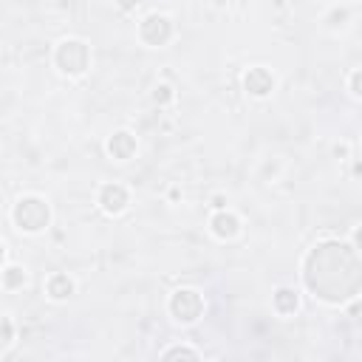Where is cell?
I'll return each mask as SVG.
<instances>
[{
	"label": "cell",
	"instance_id": "6da1fadb",
	"mask_svg": "<svg viewBox=\"0 0 362 362\" xmlns=\"http://www.w3.org/2000/svg\"><path fill=\"white\" fill-rule=\"evenodd\" d=\"M12 221L20 232H29L37 235L51 224V209L40 196H23L14 207H12Z\"/></svg>",
	"mask_w": 362,
	"mask_h": 362
},
{
	"label": "cell",
	"instance_id": "7a4b0ae2",
	"mask_svg": "<svg viewBox=\"0 0 362 362\" xmlns=\"http://www.w3.org/2000/svg\"><path fill=\"white\" fill-rule=\"evenodd\" d=\"M54 62H57V68H60L62 74L79 77V74L88 71V66H91V49L85 46L82 40L68 37V40H62L60 46H57V51H54Z\"/></svg>",
	"mask_w": 362,
	"mask_h": 362
},
{
	"label": "cell",
	"instance_id": "3957f363",
	"mask_svg": "<svg viewBox=\"0 0 362 362\" xmlns=\"http://www.w3.org/2000/svg\"><path fill=\"white\" fill-rule=\"evenodd\" d=\"M167 306H170L173 320L190 326V323H196L198 317L204 314V297L196 289H179V292H173V297H170Z\"/></svg>",
	"mask_w": 362,
	"mask_h": 362
},
{
	"label": "cell",
	"instance_id": "277c9868",
	"mask_svg": "<svg viewBox=\"0 0 362 362\" xmlns=\"http://www.w3.org/2000/svg\"><path fill=\"white\" fill-rule=\"evenodd\" d=\"M139 37L147 46H164V42L173 37V23L164 14H147L139 26Z\"/></svg>",
	"mask_w": 362,
	"mask_h": 362
},
{
	"label": "cell",
	"instance_id": "5b68a950",
	"mask_svg": "<svg viewBox=\"0 0 362 362\" xmlns=\"http://www.w3.org/2000/svg\"><path fill=\"white\" fill-rule=\"evenodd\" d=\"M131 204V193H127V187L114 181V184H105L99 190V207L108 212V216H119V212Z\"/></svg>",
	"mask_w": 362,
	"mask_h": 362
},
{
	"label": "cell",
	"instance_id": "8992f818",
	"mask_svg": "<svg viewBox=\"0 0 362 362\" xmlns=\"http://www.w3.org/2000/svg\"><path fill=\"white\" fill-rule=\"evenodd\" d=\"M244 88H246L249 96H258V99L269 96L274 91V74L269 68H263V66H255V68H249L244 74Z\"/></svg>",
	"mask_w": 362,
	"mask_h": 362
},
{
	"label": "cell",
	"instance_id": "52a82bcc",
	"mask_svg": "<svg viewBox=\"0 0 362 362\" xmlns=\"http://www.w3.org/2000/svg\"><path fill=\"white\" fill-rule=\"evenodd\" d=\"M209 229H212V235H216V238L232 241L241 232V218L235 216V212H229V209H218L216 216H212V221H209Z\"/></svg>",
	"mask_w": 362,
	"mask_h": 362
},
{
	"label": "cell",
	"instance_id": "ba28073f",
	"mask_svg": "<svg viewBox=\"0 0 362 362\" xmlns=\"http://www.w3.org/2000/svg\"><path fill=\"white\" fill-rule=\"evenodd\" d=\"M108 156L111 159H119V161H127L133 153H136V136L131 131H116L111 139H108Z\"/></svg>",
	"mask_w": 362,
	"mask_h": 362
},
{
	"label": "cell",
	"instance_id": "9c48e42d",
	"mask_svg": "<svg viewBox=\"0 0 362 362\" xmlns=\"http://www.w3.org/2000/svg\"><path fill=\"white\" fill-rule=\"evenodd\" d=\"M74 289H77V283L66 272H57V274H51V278L46 281V294L51 297V300H57V303L68 300V297L74 294Z\"/></svg>",
	"mask_w": 362,
	"mask_h": 362
},
{
	"label": "cell",
	"instance_id": "30bf717a",
	"mask_svg": "<svg viewBox=\"0 0 362 362\" xmlns=\"http://www.w3.org/2000/svg\"><path fill=\"white\" fill-rule=\"evenodd\" d=\"M272 303H274V311L289 317V314L297 311V306H300V297H297L294 289H278V292H274V300Z\"/></svg>",
	"mask_w": 362,
	"mask_h": 362
},
{
	"label": "cell",
	"instance_id": "8fae6325",
	"mask_svg": "<svg viewBox=\"0 0 362 362\" xmlns=\"http://www.w3.org/2000/svg\"><path fill=\"white\" fill-rule=\"evenodd\" d=\"M26 283V272L20 269V266H12L9 261L3 263V289L6 292H14V289H20Z\"/></svg>",
	"mask_w": 362,
	"mask_h": 362
},
{
	"label": "cell",
	"instance_id": "7c38bea8",
	"mask_svg": "<svg viewBox=\"0 0 362 362\" xmlns=\"http://www.w3.org/2000/svg\"><path fill=\"white\" fill-rule=\"evenodd\" d=\"M161 357H164V359H176V357H187V359H198L201 354H198V351H193V348H181V346H179V348H167V351L161 354Z\"/></svg>",
	"mask_w": 362,
	"mask_h": 362
},
{
	"label": "cell",
	"instance_id": "4fadbf2b",
	"mask_svg": "<svg viewBox=\"0 0 362 362\" xmlns=\"http://www.w3.org/2000/svg\"><path fill=\"white\" fill-rule=\"evenodd\" d=\"M173 88L170 85H156V91H153V99L159 102V105H167V102H173Z\"/></svg>",
	"mask_w": 362,
	"mask_h": 362
},
{
	"label": "cell",
	"instance_id": "5bb4252c",
	"mask_svg": "<svg viewBox=\"0 0 362 362\" xmlns=\"http://www.w3.org/2000/svg\"><path fill=\"white\" fill-rule=\"evenodd\" d=\"M348 88L354 91V96H362V68H357V71L348 77Z\"/></svg>",
	"mask_w": 362,
	"mask_h": 362
},
{
	"label": "cell",
	"instance_id": "9a60e30c",
	"mask_svg": "<svg viewBox=\"0 0 362 362\" xmlns=\"http://www.w3.org/2000/svg\"><path fill=\"white\" fill-rule=\"evenodd\" d=\"M12 337H14V331H12V320H9V317H3V351H6V348L14 343Z\"/></svg>",
	"mask_w": 362,
	"mask_h": 362
},
{
	"label": "cell",
	"instance_id": "2e32d148",
	"mask_svg": "<svg viewBox=\"0 0 362 362\" xmlns=\"http://www.w3.org/2000/svg\"><path fill=\"white\" fill-rule=\"evenodd\" d=\"M354 246H357V252L362 255V227H359V229L354 232Z\"/></svg>",
	"mask_w": 362,
	"mask_h": 362
},
{
	"label": "cell",
	"instance_id": "e0dca14e",
	"mask_svg": "<svg viewBox=\"0 0 362 362\" xmlns=\"http://www.w3.org/2000/svg\"><path fill=\"white\" fill-rule=\"evenodd\" d=\"M224 204H227L224 196H216V198H212V207H216V209H224Z\"/></svg>",
	"mask_w": 362,
	"mask_h": 362
},
{
	"label": "cell",
	"instance_id": "ac0fdd59",
	"mask_svg": "<svg viewBox=\"0 0 362 362\" xmlns=\"http://www.w3.org/2000/svg\"><path fill=\"white\" fill-rule=\"evenodd\" d=\"M334 153H337V156H348V147H346V144H343V147H334Z\"/></svg>",
	"mask_w": 362,
	"mask_h": 362
},
{
	"label": "cell",
	"instance_id": "d6986e66",
	"mask_svg": "<svg viewBox=\"0 0 362 362\" xmlns=\"http://www.w3.org/2000/svg\"><path fill=\"white\" fill-rule=\"evenodd\" d=\"M119 6H122V9H133V0H122Z\"/></svg>",
	"mask_w": 362,
	"mask_h": 362
}]
</instances>
